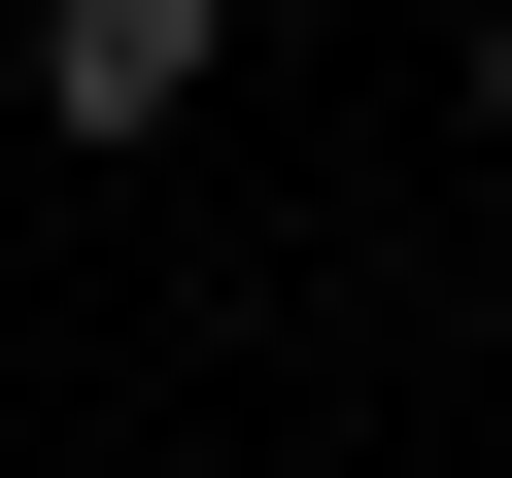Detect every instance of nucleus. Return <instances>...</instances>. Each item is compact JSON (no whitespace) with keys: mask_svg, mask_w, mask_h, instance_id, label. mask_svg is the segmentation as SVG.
<instances>
[{"mask_svg":"<svg viewBox=\"0 0 512 478\" xmlns=\"http://www.w3.org/2000/svg\"><path fill=\"white\" fill-rule=\"evenodd\" d=\"M478 137H512V0H478Z\"/></svg>","mask_w":512,"mask_h":478,"instance_id":"nucleus-2","label":"nucleus"},{"mask_svg":"<svg viewBox=\"0 0 512 478\" xmlns=\"http://www.w3.org/2000/svg\"><path fill=\"white\" fill-rule=\"evenodd\" d=\"M239 35H205V0H35V137H171Z\"/></svg>","mask_w":512,"mask_h":478,"instance_id":"nucleus-1","label":"nucleus"}]
</instances>
